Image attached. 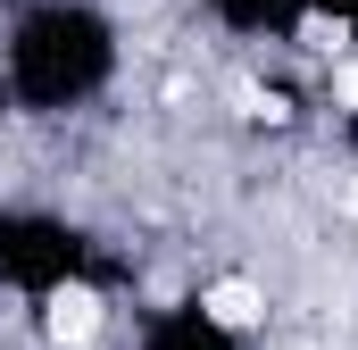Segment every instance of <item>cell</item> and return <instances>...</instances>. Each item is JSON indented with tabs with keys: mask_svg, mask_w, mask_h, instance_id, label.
I'll return each mask as SVG.
<instances>
[{
	"mask_svg": "<svg viewBox=\"0 0 358 350\" xmlns=\"http://www.w3.org/2000/svg\"><path fill=\"white\" fill-rule=\"evenodd\" d=\"M100 334H108V300H100L92 284H67V275H59V284L42 292V342L50 350H92Z\"/></svg>",
	"mask_w": 358,
	"mask_h": 350,
	"instance_id": "cell-1",
	"label": "cell"
},
{
	"mask_svg": "<svg viewBox=\"0 0 358 350\" xmlns=\"http://www.w3.org/2000/svg\"><path fill=\"white\" fill-rule=\"evenodd\" d=\"M192 317L242 342V334H259V326H267V292H259L250 275H208V284H200V300H192Z\"/></svg>",
	"mask_w": 358,
	"mask_h": 350,
	"instance_id": "cell-2",
	"label": "cell"
}]
</instances>
